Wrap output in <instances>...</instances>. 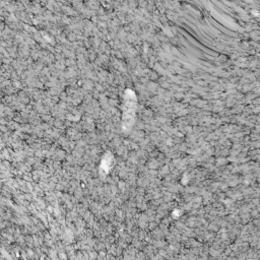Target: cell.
Masks as SVG:
<instances>
[{
    "mask_svg": "<svg viewBox=\"0 0 260 260\" xmlns=\"http://www.w3.org/2000/svg\"><path fill=\"white\" fill-rule=\"evenodd\" d=\"M135 103H136V99H135L134 92L130 89H127L125 91L123 116H122V127L124 130H129L133 124Z\"/></svg>",
    "mask_w": 260,
    "mask_h": 260,
    "instance_id": "obj_1",
    "label": "cell"
}]
</instances>
